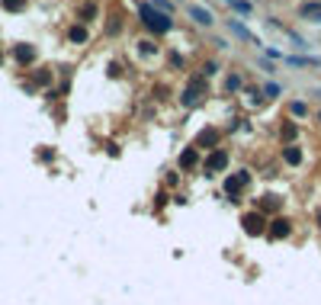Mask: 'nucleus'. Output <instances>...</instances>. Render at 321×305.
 Here are the masks:
<instances>
[{
	"label": "nucleus",
	"mask_w": 321,
	"mask_h": 305,
	"mask_svg": "<svg viewBox=\"0 0 321 305\" xmlns=\"http://www.w3.org/2000/svg\"><path fill=\"white\" fill-rule=\"evenodd\" d=\"M138 16H141V23H145L148 29H154V32H170L174 29L170 13H160V10H154L151 3H141V7H138Z\"/></svg>",
	"instance_id": "f257e3e1"
},
{
	"label": "nucleus",
	"mask_w": 321,
	"mask_h": 305,
	"mask_svg": "<svg viewBox=\"0 0 321 305\" xmlns=\"http://www.w3.org/2000/svg\"><path fill=\"white\" fill-rule=\"evenodd\" d=\"M202 97H206V77H202V74H196V77L190 81V84H186V90L180 93V103H183V106H196V103H199Z\"/></svg>",
	"instance_id": "f03ea898"
},
{
	"label": "nucleus",
	"mask_w": 321,
	"mask_h": 305,
	"mask_svg": "<svg viewBox=\"0 0 321 305\" xmlns=\"http://www.w3.org/2000/svg\"><path fill=\"white\" fill-rule=\"evenodd\" d=\"M247 183H251V170H238L235 177H228V180H225V193H228L231 199H238Z\"/></svg>",
	"instance_id": "7ed1b4c3"
},
{
	"label": "nucleus",
	"mask_w": 321,
	"mask_h": 305,
	"mask_svg": "<svg viewBox=\"0 0 321 305\" xmlns=\"http://www.w3.org/2000/svg\"><path fill=\"white\" fill-rule=\"evenodd\" d=\"M228 167V151L225 148H212V154L206 158V174H222Z\"/></svg>",
	"instance_id": "20e7f679"
},
{
	"label": "nucleus",
	"mask_w": 321,
	"mask_h": 305,
	"mask_svg": "<svg viewBox=\"0 0 321 305\" xmlns=\"http://www.w3.org/2000/svg\"><path fill=\"white\" fill-rule=\"evenodd\" d=\"M241 225H244L247 235H267V222H263V212H247L244 219H241Z\"/></svg>",
	"instance_id": "39448f33"
},
{
	"label": "nucleus",
	"mask_w": 321,
	"mask_h": 305,
	"mask_svg": "<svg viewBox=\"0 0 321 305\" xmlns=\"http://www.w3.org/2000/svg\"><path fill=\"white\" fill-rule=\"evenodd\" d=\"M228 32H231V36H238V39H244V42H257V45H263V42H260V39L254 36L241 20H228Z\"/></svg>",
	"instance_id": "423d86ee"
},
{
	"label": "nucleus",
	"mask_w": 321,
	"mask_h": 305,
	"mask_svg": "<svg viewBox=\"0 0 321 305\" xmlns=\"http://www.w3.org/2000/svg\"><path fill=\"white\" fill-rule=\"evenodd\" d=\"M186 13H190V20L193 23H199V26H212L215 23V16H212V10H206V7H199V3H193L190 10H186Z\"/></svg>",
	"instance_id": "0eeeda50"
},
{
	"label": "nucleus",
	"mask_w": 321,
	"mask_h": 305,
	"mask_svg": "<svg viewBox=\"0 0 321 305\" xmlns=\"http://www.w3.org/2000/svg\"><path fill=\"white\" fill-rule=\"evenodd\" d=\"M289 231H292V222L280 215V219H273V222H270L267 235H270V238H286V235H289Z\"/></svg>",
	"instance_id": "6e6552de"
},
{
	"label": "nucleus",
	"mask_w": 321,
	"mask_h": 305,
	"mask_svg": "<svg viewBox=\"0 0 321 305\" xmlns=\"http://www.w3.org/2000/svg\"><path fill=\"white\" fill-rule=\"evenodd\" d=\"M219 138H222V135H219L215 129H206V132H199L196 145H199V148H215V145H219Z\"/></svg>",
	"instance_id": "1a4fd4ad"
},
{
	"label": "nucleus",
	"mask_w": 321,
	"mask_h": 305,
	"mask_svg": "<svg viewBox=\"0 0 321 305\" xmlns=\"http://www.w3.org/2000/svg\"><path fill=\"white\" fill-rule=\"evenodd\" d=\"M283 161L289 164V167H299V164H302V151H299V145H286L283 148Z\"/></svg>",
	"instance_id": "9d476101"
},
{
	"label": "nucleus",
	"mask_w": 321,
	"mask_h": 305,
	"mask_svg": "<svg viewBox=\"0 0 321 305\" xmlns=\"http://www.w3.org/2000/svg\"><path fill=\"white\" fill-rule=\"evenodd\" d=\"M241 87H244V77L238 74V71H231V74H228V81H225V90H228V93H238Z\"/></svg>",
	"instance_id": "9b49d317"
},
{
	"label": "nucleus",
	"mask_w": 321,
	"mask_h": 305,
	"mask_svg": "<svg viewBox=\"0 0 321 305\" xmlns=\"http://www.w3.org/2000/svg\"><path fill=\"white\" fill-rule=\"evenodd\" d=\"M16 61H23V64H29V61L32 58H36V48H32V45H16Z\"/></svg>",
	"instance_id": "f8f14e48"
},
{
	"label": "nucleus",
	"mask_w": 321,
	"mask_h": 305,
	"mask_svg": "<svg viewBox=\"0 0 321 305\" xmlns=\"http://www.w3.org/2000/svg\"><path fill=\"white\" fill-rule=\"evenodd\" d=\"M68 39L74 42V45L87 42V26H71V29H68Z\"/></svg>",
	"instance_id": "ddd939ff"
},
{
	"label": "nucleus",
	"mask_w": 321,
	"mask_h": 305,
	"mask_svg": "<svg viewBox=\"0 0 321 305\" xmlns=\"http://www.w3.org/2000/svg\"><path fill=\"white\" fill-rule=\"evenodd\" d=\"M196 161H199V154L190 148V151H183V154H180V167H186V170H190V167H196Z\"/></svg>",
	"instance_id": "4468645a"
},
{
	"label": "nucleus",
	"mask_w": 321,
	"mask_h": 305,
	"mask_svg": "<svg viewBox=\"0 0 321 305\" xmlns=\"http://www.w3.org/2000/svg\"><path fill=\"white\" fill-rule=\"evenodd\" d=\"M225 3H228L231 10H238V13H251V10H254L247 0H225Z\"/></svg>",
	"instance_id": "2eb2a0df"
},
{
	"label": "nucleus",
	"mask_w": 321,
	"mask_h": 305,
	"mask_svg": "<svg viewBox=\"0 0 321 305\" xmlns=\"http://www.w3.org/2000/svg\"><path fill=\"white\" fill-rule=\"evenodd\" d=\"M93 16H97V3H93V0H87L84 7H80V20H93Z\"/></svg>",
	"instance_id": "dca6fc26"
},
{
	"label": "nucleus",
	"mask_w": 321,
	"mask_h": 305,
	"mask_svg": "<svg viewBox=\"0 0 321 305\" xmlns=\"http://www.w3.org/2000/svg\"><path fill=\"white\" fill-rule=\"evenodd\" d=\"M138 52L141 55H158V45H154L151 39H145V42H138Z\"/></svg>",
	"instance_id": "f3484780"
},
{
	"label": "nucleus",
	"mask_w": 321,
	"mask_h": 305,
	"mask_svg": "<svg viewBox=\"0 0 321 305\" xmlns=\"http://www.w3.org/2000/svg\"><path fill=\"white\" fill-rule=\"evenodd\" d=\"M289 113H292V116H305V113H308V106L302 103V100H292V103H289Z\"/></svg>",
	"instance_id": "a211bd4d"
},
{
	"label": "nucleus",
	"mask_w": 321,
	"mask_h": 305,
	"mask_svg": "<svg viewBox=\"0 0 321 305\" xmlns=\"http://www.w3.org/2000/svg\"><path fill=\"white\" fill-rule=\"evenodd\" d=\"M0 3H3V10H10V13H16V10L26 7V0H0Z\"/></svg>",
	"instance_id": "6ab92c4d"
},
{
	"label": "nucleus",
	"mask_w": 321,
	"mask_h": 305,
	"mask_svg": "<svg viewBox=\"0 0 321 305\" xmlns=\"http://www.w3.org/2000/svg\"><path fill=\"white\" fill-rule=\"evenodd\" d=\"M260 100H263V90H247V103H251V106H257Z\"/></svg>",
	"instance_id": "aec40b11"
},
{
	"label": "nucleus",
	"mask_w": 321,
	"mask_h": 305,
	"mask_svg": "<svg viewBox=\"0 0 321 305\" xmlns=\"http://www.w3.org/2000/svg\"><path fill=\"white\" fill-rule=\"evenodd\" d=\"M276 206H280V196H273V193L263 196V209H276Z\"/></svg>",
	"instance_id": "412c9836"
},
{
	"label": "nucleus",
	"mask_w": 321,
	"mask_h": 305,
	"mask_svg": "<svg viewBox=\"0 0 321 305\" xmlns=\"http://www.w3.org/2000/svg\"><path fill=\"white\" fill-rule=\"evenodd\" d=\"M263 93H267V97H280L283 87H280V84H267V87H263Z\"/></svg>",
	"instance_id": "4be33fe9"
},
{
	"label": "nucleus",
	"mask_w": 321,
	"mask_h": 305,
	"mask_svg": "<svg viewBox=\"0 0 321 305\" xmlns=\"http://www.w3.org/2000/svg\"><path fill=\"white\" fill-rule=\"evenodd\" d=\"M296 125H292V122H289V125H283V138H286V142H292V138H296Z\"/></svg>",
	"instance_id": "5701e85b"
},
{
	"label": "nucleus",
	"mask_w": 321,
	"mask_h": 305,
	"mask_svg": "<svg viewBox=\"0 0 321 305\" xmlns=\"http://www.w3.org/2000/svg\"><path fill=\"white\" fill-rule=\"evenodd\" d=\"M215 71H219V64H215V61H206V64H202V77L215 74Z\"/></svg>",
	"instance_id": "b1692460"
},
{
	"label": "nucleus",
	"mask_w": 321,
	"mask_h": 305,
	"mask_svg": "<svg viewBox=\"0 0 321 305\" xmlns=\"http://www.w3.org/2000/svg\"><path fill=\"white\" fill-rule=\"evenodd\" d=\"M170 64H174V68H183L186 61H183V55H174V58H170Z\"/></svg>",
	"instance_id": "393cba45"
},
{
	"label": "nucleus",
	"mask_w": 321,
	"mask_h": 305,
	"mask_svg": "<svg viewBox=\"0 0 321 305\" xmlns=\"http://www.w3.org/2000/svg\"><path fill=\"white\" fill-rule=\"evenodd\" d=\"M308 20H312V23H318V26H321V10H315V13L308 16Z\"/></svg>",
	"instance_id": "a878e982"
},
{
	"label": "nucleus",
	"mask_w": 321,
	"mask_h": 305,
	"mask_svg": "<svg viewBox=\"0 0 321 305\" xmlns=\"http://www.w3.org/2000/svg\"><path fill=\"white\" fill-rule=\"evenodd\" d=\"M318 119H321V113H318Z\"/></svg>",
	"instance_id": "bb28decb"
}]
</instances>
